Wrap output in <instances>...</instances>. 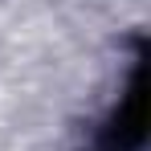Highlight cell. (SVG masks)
I'll use <instances>...</instances> for the list:
<instances>
[{
  "instance_id": "obj_1",
  "label": "cell",
  "mask_w": 151,
  "mask_h": 151,
  "mask_svg": "<svg viewBox=\"0 0 151 151\" xmlns=\"http://www.w3.org/2000/svg\"><path fill=\"white\" fill-rule=\"evenodd\" d=\"M143 131H147V57H139V70L127 86V98L119 106V114L110 119L106 131V147L110 151H131L143 143Z\"/></svg>"
}]
</instances>
